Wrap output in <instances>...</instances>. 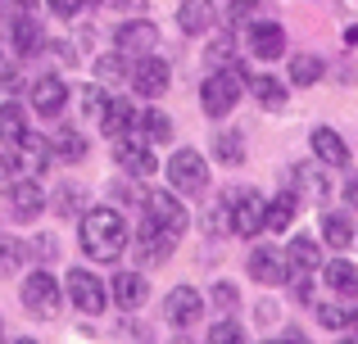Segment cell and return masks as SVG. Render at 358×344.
<instances>
[{
	"label": "cell",
	"instance_id": "1",
	"mask_svg": "<svg viewBox=\"0 0 358 344\" xmlns=\"http://www.w3.org/2000/svg\"><path fill=\"white\" fill-rule=\"evenodd\" d=\"M127 218L118 209H82L78 222V240H82V254L100 258V263H114V258L127 249Z\"/></svg>",
	"mask_w": 358,
	"mask_h": 344
},
{
	"label": "cell",
	"instance_id": "2",
	"mask_svg": "<svg viewBox=\"0 0 358 344\" xmlns=\"http://www.w3.org/2000/svg\"><path fill=\"white\" fill-rule=\"evenodd\" d=\"M241 91H245V68L241 63H222V68H213L209 77H204L200 87V105L209 118H227L231 109L241 105Z\"/></svg>",
	"mask_w": 358,
	"mask_h": 344
},
{
	"label": "cell",
	"instance_id": "3",
	"mask_svg": "<svg viewBox=\"0 0 358 344\" xmlns=\"http://www.w3.org/2000/svg\"><path fill=\"white\" fill-rule=\"evenodd\" d=\"M23 308L32 313L36 322H55L59 317V308H64V285L55 281L50 272H27V281H23Z\"/></svg>",
	"mask_w": 358,
	"mask_h": 344
},
{
	"label": "cell",
	"instance_id": "4",
	"mask_svg": "<svg viewBox=\"0 0 358 344\" xmlns=\"http://www.w3.org/2000/svg\"><path fill=\"white\" fill-rule=\"evenodd\" d=\"M227 218H231V231H236V236H259V231L268 227V200H263L259 190L236 186V190L227 195Z\"/></svg>",
	"mask_w": 358,
	"mask_h": 344
},
{
	"label": "cell",
	"instance_id": "5",
	"mask_svg": "<svg viewBox=\"0 0 358 344\" xmlns=\"http://www.w3.org/2000/svg\"><path fill=\"white\" fill-rule=\"evenodd\" d=\"M145 222L159 231H168V236H182L186 227H191V213H186V204L177 200L173 190H150L145 195Z\"/></svg>",
	"mask_w": 358,
	"mask_h": 344
},
{
	"label": "cell",
	"instance_id": "6",
	"mask_svg": "<svg viewBox=\"0 0 358 344\" xmlns=\"http://www.w3.org/2000/svg\"><path fill=\"white\" fill-rule=\"evenodd\" d=\"M204 177H209V163H204L200 150H173V159H168V186L182 195H195L204 190Z\"/></svg>",
	"mask_w": 358,
	"mask_h": 344
},
{
	"label": "cell",
	"instance_id": "7",
	"mask_svg": "<svg viewBox=\"0 0 358 344\" xmlns=\"http://www.w3.org/2000/svg\"><path fill=\"white\" fill-rule=\"evenodd\" d=\"M69 299L78 304L87 317H100L105 304H109V290L100 285L96 272H87V267H69Z\"/></svg>",
	"mask_w": 358,
	"mask_h": 344
},
{
	"label": "cell",
	"instance_id": "8",
	"mask_svg": "<svg viewBox=\"0 0 358 344\" xmlns=\"http://www.w3.org/2000/svg\"><path fill=\"white\" fill-rule=\"evenodd\" d=\"M127 82H131V91H136V96L155 100V96H164V91H168V82H173V68H168L159 54H141V59L131 63Z\"/></svg>",
	"mask_w": 358,
	"mask_h": 344
},
{
	"label": "cell",
	"instance_id": "9",
	"mask_svg": "<svg viewBox=\"0 0 358 344\" xmlns=\"http://www.w3.org/2000/svg\"><path fill=\"white\" fill-rule=\"evenodd\" d=\"M245 272H250L259 285H281V281H286V249H277V245L250 249V258H245Z\"/></svg>",
	"mask_w": 358,
	"mask_h": 344
},
{
	"label": "cell",
	"instance_id": "10",
	"mask_svg": "<svg viewBox=\"0 0 358 344\" xmlns=\"http://www.w3.org/2000/svg\"><path fill=\"white\" fill-rule=\"evenodd\" d=\"M200 313H204V299H200V290H195V285H177V290L168 294V304H164L168 327H177V331L195 327V322H200Z\"/></svg>",
	"mask_w": 358,
	"mask_h": 344
},
{
	"label": "cell",
	"instance_id": "11",
	"mask_svg": "<svg viewBox=\"0 0 358 344\" xmlns=\"http://www.w3.org/2000/svg\"><path fill=\"white\" fill-rule=\"evenodd\" d=\"M69 96H73L69 82L55 77V73H50V77H36V82H32V109H36L41 118H59L64 105H69Z\"/></svg>",
	"mask_w": 358,
	"mask_h": 344
},
{
	"label": "cell",
	"instance_id": "12",
	"mask_svg": "<svg viewBox=\"0 0 358 344\" xmlns=\"http://www.w3.org/2000/svg\"><path fill=\"white\" fill-rule=\"evenodd\" d=\"M5 190H9V218H18V222L41 218V209H45V190L32 181V177H27V181H9Z\"/></svg>",
	"mask_w": 358,
	"mask_h": 344
},
{
	"label": "cell",
	"instance_id": "13",
	"mask_svg": "<svg viewBox=\"0 0 358 344\" xmlns=\"http://www.w3.org/2000/svg\"><path fill=\"white\" fill-rule=\"evenodd\" d=\"M245 45H250L254 59H281L286 32H281V23H254L250 32H245Z\"/></svg>",
	"mask_w": 358,
	"mask_h": 344
},
{
	"label": "cell",
	"instance_id": "14",
	"mask_svg": "<svg viewBox=\"0 0 358 344\" xmlns=\"http://www.w3.org/2000/svg\"><path fill=\"white\" fill-rule=\"evenodd\" d=\"M155 41H159V27L150 23V18H131V23H122L114 32V45L122 54H145Z\"/></svg>",
	"mask_w": 358,
	"mask_h": 344
},
{
	"label": "cell",
	"instance_id": "15",
	"mask_svg": "<svg viewBox=\"0 0 358 344\" xmlns=\"http://www.w3.org/2000/svg\"><path fill=\"white\" fill-rule=\"evenodd\" d=\"M14 150H18V159L27 163V172H32V177H41L45 168H50V159H55L50 141H45V136H36V132H23L14 141Z\"/></svg>",
	"mask_w": 358,
	"mask_h": 344
},
{
	"label": "cell",
	"instance_id": "16",
	"mask_svg": "<svg viewBox=\"0 0 358 344\" xmlns=\"http://www.w3.org/2000/svg\"><path fill=\"white\" fill-rule=\"evenodd\" d=\"M114 159H118V168L127 177H150V172H155V154H150V145H131V141H122V136L114 145Z\"/></svg>",
	"mask_w": 358,
	"mask_h": 344
},
{
	"label": "cell",
	"instance_id": "17",
	"mask_svg": "<svg viewBox=\"0 0 358 344\" xmlns=\"http://www.w3.org/2000/svg\"><path fill=\"white\" fill-rule=\"evenodd\" d=\"M145 299H150V281L141 272H118L114 276V304H118V308L131 313V308H141Z\"/></svg>",
	"mask_w": 358,
	"mask_h": 344
},
{
	"label": "cell",
	"instance_id": "18",
	"mask_svg": "<svg viewBox=\"0 0 358 344\" xmlns=\"http://www.w3.org/2000/svg\"><path fill=\"white\" fill-rule=\"evenodd\" d=\"M313 154L322 163H331V168H345V163H350V145L341 141L336 127H317V132H313Z\"/></svg>",
	"mask_w": 358,
	"mask_h": 344
},
{
	"label": "cell",
	"instance_id": "19",
	"mask_svg": "<svg viewBox=\"0 0 358 344\" xmlns=\"http://www.w3.org/2000/svg\"><path fill=\"white\" fill-rule=\"evenodd\" d=\"M177 27L182 32H209L213 27V0H182L177 5Z\"/></svg>",
	"mask_w": 358,
	"mask_h": 344
},
{
	"label": "cell",
	"instance_id": "20",
	"mask_svg": "<svg viewBox=\"0 0 358 344\" xmlns=\"http://www.w3.org/2000/svg\"><path fill=\"white\" fill-rule=\"evenodd\" d=\"M100 132H105V136H114V141H118L122 132H136V109H131V105H122V100H109V105H105V114H100Z\"/></svg>",
	"mask_w": 358,
	"mask_h": 344
},
{
	"label": "cell",
	"instance_id": "21",
	"mask_svg": "<svg viewBox=\"0 0 358 344\" xmlns=\"http://www.w3.org/2000/svg\"><path fill=\"white\" fill-rule=\"evenodd\" d=\"M14 50H18V54H36V50H45V32H41V23H36L27 9L14 18Z\"/></svg>",
	"mask_w": 358,
	"mask_h": 344
},
{
	"label": "cell",
	"instance_id": "22",
	"mask_svg": "<svg viewBox=\"0 0 358 344\" xmlns=\"http://www.w3.org/2000/svg\"><path fill=\"white\" fill-rule=\"evenodd\" d=\"M50 150H55V159H64V163H82L87 159V136H82L78 127H59V132L50 136Z\"/></svg>",
	"mask_w": 358,
	"mask_h": 344
},
{
	"label": "cell",
	"instance_id": "23",
	"mask_svg": "<svg viewBox=\"0 0 358 344\" xmlns=\"http://www.w3.org/2000/svg\"><path fill=\"white\" fill-rule=\"evenodd\" d=\"M290 177H295V186H290L295 195H308V200H327V195H331V181H327V177L317 172L313 163H299V168H290Z\"/></svg>",
	"mask_w": 358,
	"mask_h": 344
},
{
	"label": "cell",
	"instance_id": "24",
	"mask_svg": "<svg viewBox=\"0 0 358 344\" xmlns=\"http://www.w3.org/2000/svg\"><path fill=\"white\" fill-rule=\"evenodd\" d=\"M322 276H327V285H331L336 294H358V267L350 263V258H336V263H327Z\"/></svg>",
	"mask_w": 358,
	"mask_h": 344
},
{
	"label": "cell",
	"instance_id": "25",
	"mask_svg": "<svg viewBox=\"0 0 358 344\" xmlns=\"http://www.w3.org/2000/svg\"><path fill=\"white\" fill-rule=\"evenodd\" d=\"M317 267V245L308 236H295L286 245V272H313Z\"/></svg>",
	"mask_w": 358,
	"mask_h": 344
},
{
	"label": "cell",
	"instance_id": "26",
	"mask_svg": "<svg viewBox=\"0 0 358 344\" xmlns=\"http://www.w3.org/2000/svg\"><path fill=\"white\" fill-rule=\"evenodd\" d=\"M322 240L331 249H354V222L345 213H327L322 218Z\"/></svg>",
	"mask_w": 358,
	"mask_h": 344
},
{
	"label": "cell",
	"instance_id": "27",
	"mask_svg": "<svg viewBox=\"0 0 358 344\" xmlns=\"http://www.w3.org/2000/svg\"><path fill=\"white\" fill-rule=\"evenodd\" d=\"M250 91H254V100H259L263 109H286L290 105V91L281 87V77H254Z\"/></svg>",
	"mask_w": 358,
	"mask_h": 344
},
{
	"label": "cell",
	"instance_id": "28",
	"mask_svg": "<svg viewBox=\"0 0 358 344\" xmlns=\"http://www.w3.org/2000/svg\"><path fill=\"white\" fill-rule=\"evenodd\" d=\"M136 123H141V136H136V141H150V145L173 141V118L159 114V109H145V114H141Z\"/></svg>",
	"mask_w": 358,
	"mask_h": 344
},
{
	"label": "cell",
	"instance_id": "29",
	"mask_svg": "<svg viewBox=\"0 0 358 344\" xmlns=\"http://www.w3.org/2000/svg\"><path fill=\"white\" fill-rule=\"evenodd\" d=\"M295 213H299V195L295 190H281L277 200L268 204V227L272 231H286L290 222H295Z\"/></svg>",
	"mask_w": 358,
	"mask_h": 344
},
{
	"label": "cell",
	"instance_id": "30",
	"mask_svg": "<svg viewBox=\"0 0 358 344\" xmlns=\"http://www.w3.org/2000/svg\"><path fill=\"white\" fill-rule=\"evenodd\" d=\"M213 159L227 163V168L245 163V136L241 132H218V136H213Z\"/></svg>",
	"mask_w": 358,
	"mask_h": 344
},
{
	"label": "cell",
	"instance_id": "31",
	"mask_svg": "<svg viewBox=\"0 0 358 344\" xmlns=\"http://www.w3.org/2000/svg\"><path fill=\"white\" fill-rule=\"evenodd\" d=\"M23 132H27V114H23V105H14V100H9V105H0V141L14 145Z\"/></svg>",
	"mask_w": 358,
	"mask_h": 344
},
{
	"label": "cell",
	"instance_id": "32",
	"mask_svg": "<svg viewBox=\"0 0 358 344\" xmlns=\"http://www.w3.org/2000/svg\"><path fill=\"white\" fill-rule=\"evenodd\" d=\"M27 258V245L18 236H0V276H14Z\"/></svg>",
	"mask_w": 358,
	"mask_h": 344
},
{
	"label": "cell",
	"instance_id": "33",
	"mask_svg": "<svg viewBox=\"0 0 358 344\" xmlns=\"http://www.w3.org/2000/svg\"><path fill=\"white\" fill-rule=\"evenodd\" d=\"M204 63H209V68H222V63H236V36H231V32L213 36V41H209V50H204Z\"/></svg>",
	"mask_w": 358,
	"mask_h": 344
},
{
	"label": "cell",
	"instance_id": "34",
	"mask_svg": "<svg viewBox=\"0 0 358 344\" xmlns=\"http://www.w3.org/2000/svg\"><path fill=\"white\" fill-rule=\"evenodd\" d=\"M317 77H322V59H313V54H295L290 59V82L295 87H313Z\"/></svg>",
	"mask_w": 358,
	"mask_h": 344
},
{
	"label": "cell",
	"instance_id": "35",
	"mask_svg": "<svg viewBox=\"0 0 358 344\" xmlns=\"http://www.w3.org/2000/svg\"><path fill=\"white\" fill-rule=\"evenodd\" d=\"M127 77V63H122V50L114 54H100L96 59V82H105V87H114V82Z\"/></svg>",
	"mask_w": 358,
	"mask_h": 344
},
{
	"label": "cell",
	"instance_id": "36",
	"mask_svg": "<svg viewBox=\"0 0 358 344\" xmlns=\"http://www.w3.org/2000/svg\"><path fill=\"white\" fill-rule=\"evenodd\" d=\"M200 227H204V240H222L231 231V218H227V204H213L209 213L200 218Z\"/></svg>",
	"mask_w": 358,
	"mask_h": 344
},
{
	"label": "cell",
	"instance_id": "37",
	"mask_svg": "<svg viewBox=\"0 0 358 344\" xmlns=\"http://www.w3.org/2000/svg\"><path fill=\"white\" fill-rule=\"evenodd\" d=\"M50 204H55V213L59 218H73V213H82V186H59V190L50 195Z\"/></svg>",
	"mask_w": 358,
	"mask_h": 344
},
{
	"label": "cell",
	"instance_id": "38",
	"mask_svg": "<svg viewBox=\"0 0 358 344\" xmlns=\"http://www.w3.org/2000/svg\"><path fill=\"white\" fill-rule=\"evenodd\" d=\"M317 322H322L327 331H350L354 327V313L336 308V304H317Z\"/></svg>",
	"mask_w": 358,
	"mask_h": 344
},
{
	"label": "cell",
	"instance_id": "39",
	"mask_svg": "<svg viewBox=\"0 0 358 344\" xmlns=\"http://www.w3.org/2000/svg\"><path fill=\"white\" fill-rule=\"evenodd\" d=\"M105 105H109V96H105L100 87H82V91H78V109H82L87 118H100V114H105Z\"/></svg>",
	"mask_w": 358,
	"mask_h": 344
},
{
	"label": "cell",
	"instance_id": "40",
	"mask_svg": "<svg viewBox=\"0 0 358 344\" xmlns=\"http://www.w3.org/2000/svg\"><path fill=\"white\" fill-rule=\"evenodd\" d=\"M209 340L213 344H241L245 327H236V322H218V327H209Z\"/></svg>",
	"mask_w": 358,
	"mask_h": 344
},
{
	"label": "cell",
	"instance_id": "41",
	"mask_svg": "<svg viewBox=\"0 0 358 344\" xmlns=\"http://www.w3.org/2000/svg\"><path fill=\"white\" fill-rule=\"evenodd\" d=\"M45 5H50V14H55V18H78L82 9L91 5V0H45Z\"/></svg>",
	"mask_w": 358,
	"mask_h": 344
},
{
	"label": "cell",
	"instance_id": "42",
	"mask_svg": "<svg viewBox=\"0 0 358 344\" xmlns=\"http://www.w3.org/2000/svg\"><path fill=\"white\" fill-rule=\"evenodd\" d=\"M14 177H18V159H14V154H5V150H0V190H5V186L14 181Z\"/></svg>",
	"mask_w": 358,
	"mask_h": 344
},
{
	"label": "cell",
	"instance_id": "43",
	"mask_svg": "<svg viewBox=\"0 0 358 344\" xmlns=\"http://www.w3.org/2000/svg\"><path fill=\"white\" fill-rule=\"evenodd\" d=\"M32 254H36V258H41V263H50V258H55V254H59V245H55V240H50V236H36V240H32Z\"/></svg>",
	"mask_w": 358,
	"mask_h": 344
},
{
	"label": "cell",
	"instance_id": "44",
	"mask_svg": "<svg viewBox=\"0 0 358 344\" xmlns=\"http://www.w3.org/2000/svg\"><path fill=\"white\" fill-rule=\"evenodd\" d=\"M45 50H50L59 63H73V59H78V50H73V45H64V41H45Z\"/></svg>",
	"mask_w": 358,
	"mask_h": 344
},
{
	"label": "cell",
	"instance_id": "45",
	"mask_svg": "<svg viewBox=\"0 0 358 344\" xmlns=\"http://www.w3.org/2000/svg\"><path fill=\"white\" fill-rule=\"evenodd\" d=\"M254 5H259V0H231V23H245V18L254 14Z\"/></svg>",
	"mask_w": 358,
	"mask_h": 344
},
{
	"label": "cell",
	"instance_id": "46",
	"mask_svg": "<svg viewBox=\"0 0 358 344\" xmlns=\"http://www.w3.org/2000/svg\"><path fill=\"white\" fill-rule=\"evenodd\" d=\"M213 299H218L222 308H236V290H231L227 281H218V290H213Z\"/></svg>",
	"mask_w": 358,
	"mask_h": 344
},
{
	"label": "cell",
	"instance_id": "47",
	"mask_svg": "<svg viewBox=\"0 0 358 344\" xmlns=\"http://www.w3.org/2000/svg\"><path fill=\"white\" fill-rule=\"evenodd\" d=\"M100 5H109V9H122V14H136L145 0H100Z\"/></svg>",
	"mask_w": 358,
	"mask_h": 344
},
{
	"label": "cell",
	"instance_id": "48",
	"mask_svg": "<svg viewBox=\"0 0 358 344\" xmlns=\"http://www.w3.org/2000/svg\"><path fill=\"white\" fill-rule=\"evenodd\" d=\"M345 204H354V209H358V181H345Z\"/></svg>",
	"mask_w": 358,
	"mask_h": 344
},
{
	"label": "cell",
	"instance_id": "49",
	"mask_svg": "<svg viewBox=\"0 0 358 344\" xmlns=\"http://www.w3.org/2000/svg\"><path fill=\"white\" fill-rule=\"evenodd\" d=\"M345 41H350V45H358V27H350V32H345Z\"/></svg>",
	"mask_w": 358,
	"mask_h": 344
},
{
	"label": "cell",
	"instance_id": "50",
	"mask_svg": "<svg viewBox=\"0 0 358 344\" xmlns=\"http://www.w3.org/2000/svg\"><path fill=\"white\" fill-rule=\"evenodd\" d=\"M354 327H358V313H354Z\"/></svg>",
	"mask_w": 358,
	"mask_h": 344
},
{
	"label": "cell",
	"instance_id": "51",
	"mask_svg": "<svg viewBox=\"0 0 358 344\" xmlns=\"http://www.w3.org/2000/svg\"><path fill=\"white\" fill-rule=\"evenodd\" d=\"M0 336H5V331H0Z\"/></svg>",
	"mask_w": 358,
	"mask_h": 344
}]
</instances>
